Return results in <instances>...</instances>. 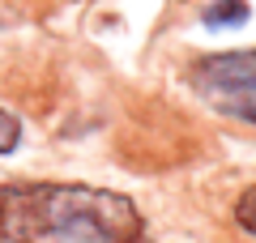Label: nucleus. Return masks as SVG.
<instances>
[{"label":"nucleus","mask_w":256,"mask_h":243,"mask_svg":"<svg viewBox=\"0 0 256 243\" xmlns=\"http://www.w3.org/2000/svg\"><path fill=\"white\" fill-rule=\"evenodd\" d=\"M235 218H239V226H244L248 234H256V188H248L244 196H239V205H235Z\"/></svg>","instance_id":"nucleus-5"},{"label":"nucleus","mask_w":256,"mask_h":243,"mask_svg":"<svg viewBox=\"0 0 256 243\" xmlns=\"http://www.w3.org/2000/svg\"><path fill=\"white\" fill-rule=\"evenodd\" d=\"M4 243H150L124 192L90 184H0Z\"/></svg>","instance_id":"nucleus-1"},{"label":"nucleus","mask_w":256,"mask_h":243,"mask_svg":"<svg viewBox=\"0 0 256 243\" xmlns=\"http://www.w3.org/2000/svg\"><path fill=\"white\" fill-rule=\"evenodd\" d=\"M188 86L210 111L256 124V52L205 56L188 68Z\"/></svg>","instance_id":"nucleus-2"},{"label":"nucleus","mask_w":256,"mask_h":243,"mask_svg":"<svg viewBox=\"0 0 256 243\" xmlns=\"http://www.w3.org/2000/svg\"><path fill=\"white\" fill-rule=\"evenodd\" d=\"M205 22L210 26H244L248 22V0H214L205 9Z\"/></svg>","instance_id":"nucleus-3"},{"label":"nucleus","mask_w":256,"mask_h":243,"mask_svg":"<svg viewBox=\"0 0 256 243\" xmlns=\"http://www.w3.org/2000/svg\"><path fill=\"white\" fill-rule=\"evenodd\" d=\"M22 141V120L13 111H0V154H13Z\"/></svg>","instance_id":"nucleus-4"}]
</instances>
